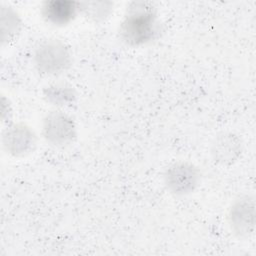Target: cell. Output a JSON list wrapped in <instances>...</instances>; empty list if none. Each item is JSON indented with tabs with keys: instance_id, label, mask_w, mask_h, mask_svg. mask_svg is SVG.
I'll use <instances>...</instances> for the list:
<instances>
[{
	"instance_id": "1",
	"label": "cell",
	"mask_w": 256,
	"mask_h": 256,
	"mask_svg": "<svg viewBox=\"0 0 256 256\" xmlns=\"http://www.w3.org/2000/svg\"><path fill=\"white\" fill-rule=\"evenodd\" d=\"M157 32V14L153 5L147 2L132 3L120 24L121 40L132 47L140 46L153 40Z\"/></svg>"
},
{
	"instance_id": "2",
	"label": "cell",
	"mask_w": 256,
	"mask_h": 256,
	"mask_svg": "<svg viewBox=\"0 0 256 256\" xmlns=\"http://www.w3.org/2000/svg\"><path fill=\"white\" fill-rule=\"evenodd\" d=\"M34 65L43 75H57L71 65L69 48L60 40H48L41 43L34 53Z\"/></svg>"
},
{
	"instance_id": "3",
	"label": "cell",
	"mask_w": 256,
	"mask_h": 256,
	"mask_svg": "<svg viewBox=\"0 0 256 256\" xmlns=\"http://www.w3.org/2000/svg\"><path fill=\"white\" fill-rule=\"evenodd\" d=\"M201 182V173L192 163L179 161L169 165L163 173V183L174 196H186L196 190Z\"/></svg>"
},
{
	"instance_id": "4",
	"label": "cell",
	"mask_w": 256,
	"mask_h": 256,
	"mask_svg": "<svg viewBox=\"0 0 256 256\" xmlns=\"http://www.w3.org/2000/svg\"><path fill=\"white\" fill-rule=\"evenodd\" d=\"M230 230L238 239L249 238L256 223V204L252 195H243L232 203L228 211Z\"/></svg>"
},
{
	"instance_id": "5",
	"label": "cell",
	"mask_w": 256,
	"mask_h": 256,
	"mask_svg": "<svg viewBox=\"0 0 256 256\" xmlns=\"http://www.w3.org/2000/svg\"><path fill=\"white\" fill-rule=\"evenodd\" d=\"M42 135L53 146L64 147L76 137V126L72 118L61 111H51L43 119Z\"/></svg>"
},
{
	"instance_id": "6",
	"label": "cell",
	"mask_w": 256,
	"mask_h": 256,
	"mask_svg": "<svg viewBox=\"0 0 256 256\" xmlns=\"http://www.w3.org/2000/svg\"><path fill=\"white\" fill-rule=\"evenodd\" d=\"M4 150L14 157H26L34 152L37 146V136L25 123H14L2 133Z\"/></svg>"
},
{
	"instance_id": "7",
	"label": "cell",
	"mask_w": 256,
	"mask_h": 256,
	"mask_svg": "<svg viewBox=\"0 0 256 256\" xmlns=\"http://www.w3.org/2000/svg\"><path fill=\"white\" fill-rule=\"evenodd\" d=\"M242 152V139L232 132H222L218 134L214 138L210 149L213 160L223 166H230L237 162Z\"/></svg>"
},
{
	"instance_id": "8",
	"label": "cell",
	"mask_w": 256,
	"mask_h": 256,
	"mask_svg": "<svg viewBox=\"0 0 256 256\" xmlns=\"http://www.w3.org/2000/svg\"><path fill=\"white\" fill-rule=\"evenodd\" d=\"M79 11L78 2L69 0H51L42 5L44 19L54 25H65L72 21Z\"/></svg>"
},
{
	"instance_id": "9",
	"label": "cell",
	"mask_w": 256,
	"mask_h": 256,
	"mask_svg": "<svg viewBox=\"0 0 256 256\" xmlns=\"http://www.w3.org/2000/svg\"><path fill=\"white\" fill-rule=\"evenodd\" d=\"M22 21L19 14L10 6L2 5L0 9L1 41L3 44L13 41L19 34Z\"/></svg>"
},
{
	"instance_id": "10",
	"label": "cell",
	"mask_w": 256,
	"mask_h": 256,
	"mask_svg": "<svg viewBox=\"0 0 256 256\" xmlns=\"http://www.w3.org/2000/svg\"><path fill=\"white\" fill-rule=\"evenodd\" d=\"M44 97L52 105L67 106L74 102L76 93L72 86L66 83H56L44 90Z\"/></svg>"
},
{
	"instance_id": "11",
	"label": "cell",
	"mask_w": 256,
	"mask_h": 256,
	"mask_svg": "<svg viewBox=\"0 0 256 256\" xmlns=\"http://www.w3.org/2000/svg\"><path fill=\"white\" fill-rule=\"evenodd\" d=\"M112 7L111 2H78L79 12L95 22L104 21L110 15Z\"/></svg>"
}]
</instances>
